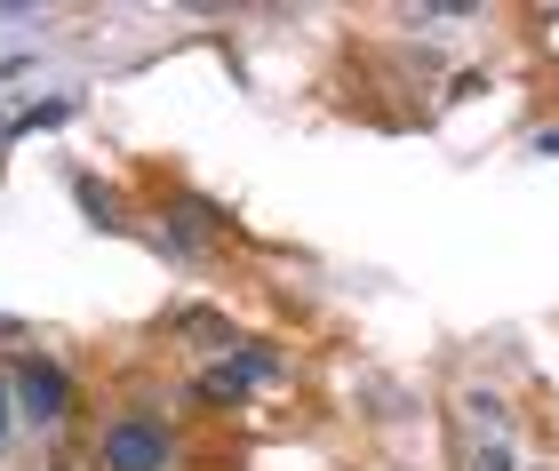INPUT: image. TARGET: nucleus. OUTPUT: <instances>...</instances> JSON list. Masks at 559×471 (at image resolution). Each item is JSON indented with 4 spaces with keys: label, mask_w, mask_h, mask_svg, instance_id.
<instances>
[{
    "label": "nucleus",
    "mask_w": 559,
    "mask_h": 471,
    "mask_svg": "<svg viewBox=\"0 0 559 471\" xmlns=\"http://www.w3.org/2000/svg\"><path fill=\"white\" fill-rule=\"evenodd\" d=\"M16 408H24V424L57 432L64 415H72V376H64L57 360H40V352H33V360L16 367Z\"/></svg>",
    "instance_id": "nucleus-2"
},
{
    "label": "nucleus",
    "mask_w": 559,
    "mask_h": 471,
    "mask_svg": "<svg viewBox=\"0 0 559 471\" xmlns=\"http://www.w3.org/2000/svg\"><path fill=\"white\" fill-rule=\"evenodd\" d=\"M96 471H168V432L144 415H120L96 432Z\"/></svg>",
    "instance_id": "nucleus-1"
},
{
    "label": "nucleus",
    "mask_w": 559,
    "mask_h": 471,
    "mask_svg": "<svg viewBox=\"0 0 559 471\" xmlns=\"http://www.w3.org/2000/svg\"><path fill=\"white\" fill-rule=\"evenodd\" d=\"M536 153H559V129H544V136H536Z\"/></svg>",
    "instance_id": "nucleus-6"
},
{
    "label": "nucleus",
    "mask_w": 559,
    "mask_h": 471,
    "mask_svg": "<svg viewBox=\"0 0 559 471\" xmlns=\"http://www.w3.org/2000/svg\"><path fill=\"white\" fill-rule=\"evenodd\" d=\"M0 439H9V384H0Z\"/></svg>",
    "instance_id": "nucleus-7"
},
{
    "label": "nucleus",
    "mask_w": 559,
    "mask_h": 471,
    "mask_svg": "<svg viewBox=\"0 0 559 471\" xmlns=\"http://www.w3.org/2000/svg\"><path fill=\"white\" fill-rule=\"evenodd\" d=\"M472 471H512V448H503V439H479V456H472Z\"/></svg>",
    "instance_id": "nucleus-5"
},
{
    "label": "nucleus",
    "mask_w": 559,
    "mask_h": 471,
    "mask_svg": "<svg viewBox=\"0 0 559 471\" xmlns=\"http://www.w3.org/2000/svg\"><path fill=\"white\" fill-rule=\"evenodd\" d=\"M0 72H16V57H0Z\"/></svg>",
    "instance_id": "nucleus-9"
},
{
    "label": "nucleus",
    "mask_w": 559,
    "mask_h": 471,
    "mask_svg": "<svg viewBox=\"0 0 559 471\" xmlns=\"http://www.w3.org/2000/svg\"><path fill=\"white\" fill-rule=\"evenodd\" d=\"M9 129H16V120H9V112H0V136H9Z\"/></svg>",
    "instance_id": "nucleus-8"
},
{
    "label": "nucleus",
    "mask_w": 559,
    "mask_h": 471,
    "mask_svg": "<svg viewBox=\"0 0 559 471\" xmlns=\"http://www.w3.org/2000/svg\"><path fill=\"white\" fill-rule=\"evenodd\" d=\"M81 208H88V216H96V225H105V232H112V216H120V201H112L105 184H88V177H81Z\"/></svg>",
    "instance_id": "nucleus-3"
},
{
    "label": "nucleus",
    "mask_w": 559,
    "mask_h": 471,
    "mask_svg": "<svg viewBox=\"0 0 559 471\" xmlns=\"http://www.w3.org/2000/svg\"><path fill=\"white\" fill-rule=\"evenodd\" d=\"M57 120H72V96H48V105H33L16 129H57Z\"/></svg>",
    "instance_id": "nucleus-4"
}]
</instances>
